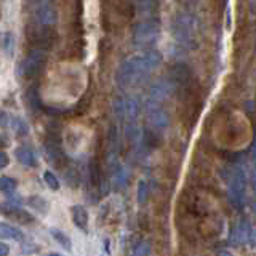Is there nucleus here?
Segmentation results:
<instances>
[{
    "instance_id": "obj_1",
    "label": "nucleus",
    "mask_w": 256,
    "mask_h": 256,
    "mask_svg": "<svg viewBox=\"0 0 256 256\" xmlns=\"http://www.w3.org/2000/svg\"><path fill=\"white\" fill-rule=\"evenodd\" d=\"M160 62H162V58L157 52H148L125 60L117 70L118 86L128 90V88L142 85L150 77L152 72L158 68Z\"/></svg>"
},
{
    "instance_id": "obj_2",
    "label": "nucleus",
    "mask_w": 256,
    "mask_h": 256,
    "mask_svg": "<svg viewBox=\"0 0 256 256\" xmlns=\"http://www.w3.org/2000/svg\"><path fill=\"white\" fill-rule=\"evenodd\" d=\"M173 36L178 40V44L186 48H196L197 45V28L196 20L189 14H180L173 24Z\"/></svg>"
},
{
    "instance_id": "obj_3",
    "label": "nucleus",
    "mask_w": 256,
    "mask_h": 256,
    "mask_svg": "<svg viewBox=\"0 0 256 256\" xmlns=\"http://www.w3.org/2000/svg\"><path fill=\"white\" fill-rule=\"evenodd\" d=\"M158 24L154 21H142L136 24L133 30V42L140 48H149L152 46L158 38Z\"/></svg>"
},
{
    "instance_id": "obj_4",
    "label": "nucleus",
    "mask_w": 256,
    "mask_h": 256,
    "mask_svg": "<svg viewBox=\"0 0 256 256\" xmlns=\"http://www.w3.org/2000/svg\"><path fill=\"white\" fill-rule=\"evenodd\" d=\"M146 117H148V122H149L150 128L156 133H164L168 130V126H170L168 114L156 100H149L146 102Z\"/></svg>"
},
{
    "instance_id": "obj_5",
    "label": "nucleus",
    "mask_w": 256,
    "mask_h": 256,
    "mask_svg": "<svg viewBox=\"0 0 256 256\" xmlns=\"http://www.w3.org/2000/svg\"><path fill=\"white\" fill-rule=\"evenodd\" d=\"M245 188H246V180H245L244 172L240 170V168L232 170L230 178H229V184H228V196H229L230 204L237 208H242V205H244Z\"/></svg>"
},
{
    "instance_id": "obj_6",
    "label": "nucleus",
    "mask_w": 256,
    "mask_h": 256,
    "mask_svg": "<svg viewBox=\"0 0 256 256\" xmlns=\"http://www.w3.org/2000/svg\"><path fill=\"white\" fill-rule=\"evenodd\" d=\"M46 62V53L44 50H34L21 64L22 78H36Z\"/></svg>"
},
{
    "instance_id": "obj_7",
    "label": "nucleus",
    "mask_w": 256,
    "mask_h": 256,
    "mask_svg": "<svg viewBox=\"0 0 256 256\" xmlns=\"http://www.w3.org/2000/svg\"><path fill=\"white\" fill-rule=\"evenodd\" d=\"M34 14L40 24H54L56 22V10L48 0H38L34 8Z\"/></svg>"
},
{
    "instance_id": "obj_8",
    "label": "nucleus",
    "mask_w": 256,
    "mask_h": 256,
    "mask_svg": "<svg viewBox=\"0 0 256 256\" xmlns=\"http://www.w3.org/2000/svg\"><path fill=\"white\" fill-rule=\"evenodd\" d=\"M0 212H2L5 216H8V218H13L14 221H18V222H32V216L26 210H22L21 206L0 205Z\"/></svg>"
},
{
    "instance_id": "obj_9",
    "label": "nucleus",
    "mask_w": 256,
    "mask_h": 256,
    "mask_svg": "<svg viewBox=\"0 0 256 256\" xmlns=\"http://www.w3.org/2000/svg\"><path fill=\"white\" fill-rule=\"evenodd\" d=\"M172 90H173V85L170 82H164V80H160V82L154 84L150 88V100H156V101H164L165 98L172 94Z\"/></svg>"
},
{
    "instance_id": "obj_10",
    "label": "nucleus",
    "mask_w": 256,
    "mask_h": 256,
    "mask_svg": "<svg viewBox=\"0 0 256 256\" xmlns=\"http://www.w3.org/2000/svg\"><path fill=\"white\" fill-rule=\"evenodd\" d=\"M70 216H72V221H74V224L78 229H82L84 232H88V220L90 218H88V212L84 206L74 205L70 208Z\"/></svg>"
},
{
    "instance_id": "obj_11",
    "label": "nucleus",
    "mask_w": 256,
    "mask_h": 256,
    "mask_svg": "<svg viewBox=\"0 0 256 256\" xmlns=\"http://www.w3.org/2000/svg\"><path fill=\"white\" fill-rule=\"evenodd\" d=\"M0 238H6V240H14V242H22L24 234L18 229L12 226L8 222H0Z\"/></svg>"
},
{
    "instance_id": "obj_12",
    "label": "nucleus",
    "mask_w": 256,
    "mask_h": 256,
    "mask_svg": "<svg viewBox=\"0 0 256 256\" xmlns=\"http://www.w3.org/2000/svg\"><path fill=\"white\" fill-rule=\"evenodd\" d=\"M14 156H16V160L24 166H37L36 154L28 148H16Z\"/></svg>"
},
{
    "instance_id": "obj_13",
    "label": "nucleus",
    "mask_w": 256,
    "mask_h": 256,
    "mask_svg": "<svg viewBox=\"0 0 256 256\" xmlns=\"http://www.w3.org/2000/svg\"><path fill=\"white\" fill-rule=\"evenodd\" d=\"M0 50H2L8 58H12L14 52V36L12 32L4 30L0 32Z\"/></svg>"
},
{
    "instance_id": "obj_14",
    "label": "nucleus",
    "mask_w": 256,
    "mask_h": 256,
    "mask_svg": "<svg viewBox=\"0 0 256 256\" xmlns=\"http://www.w3.org/2000/svg\"><path fill=\"white\" fill-rule=\"evenodd\" d=\"M26 204L34 208L36 212H38L40 214H46L48 213V206H50L42 196H32V197L26 198Z\"/></svg>"
},
{
    "instance_id": "obj_15",
    "label": "nucleus",
    "mask_w": 256,
    "mask_h": 256,
    "mask_svg": "<svg viewBox=\"0 0 256 256\" xmlns=\"http://www.w3.org/2000/svg\"><path fill=\"white\" fill-rule=\"evenodd\" d=\"M50 234L53 236V238L58 242L62 248H66V250H70L72 248V242H70V238L68 237V234H64L62 230H60V229H50Z\"/></svg>"
},
{
    "instance_id": "obj_16",
    "label": "nucleus",
    "mask_w": 256,
    "mask_h": 256,
    "mask_svg": "<svg viewBox=\"0 0 256 256\" xmlns=\"http://www.w3.org/2000/svg\"><path fill=\"white\" fill-rule=\"evenodd\" d=\"M10 125L13 126V130L16 132V134H18V136H26L29 133L26 122H24V120H21L20 117H13L10 120Z\"/></svg>"
},
{
    "instance_id": "obj_17",
    "label": "nucleus",
    "mask_w": 256,
    "mask_h": 256,
    "mask_svg": "<svg viewBox=\"0 0 256 256\" xmlns=\"http://www.w3.org/2000/svg\"><path fill=\"white\" fill-rule=\"evenodd\" d=\"M16 189V181L10 176H2L0 178V190L4 192V194H12V192Z\"/></svg>"
},
{
    "instance_id": "obj_18",
    "label": "nucleus",
    "mask_w": 256,
    "mask_h": 256,
    "mask_svg": "<svg viewBox=\"0 0 256 256\" xmlns=\"http://www.w3.org/2000/svg\"><path fill=\"white\" fill-rule=\"evenodd\" d=\"M44 180H45V184L50 189H53V190L60 189V181H58V178H56V176L52 172H45L44 173Z\"/></svg>"
},
{
    "instance_id": "obj_19",
    "label": "nucleus",
    "mask_w": 256,
    "mask_h": 256,
    "mask_svg": "<svg viewBox=\"0 0 256 256\" xmlns=\"http://www.w3.org/2000/svg\"><path fill=\"white\" fill-rule=\"evenodd\" d=\"M116 182H117V186L118 188H124L125 184H126V180H128V173H126V170L124 166H120L118 170L116 172Z\"/></svg>"
},
{
    "instance_id": "obj_20",
    "label": "nucleus",
    "mask_w": 256,
    "mask_h": 256,
    "mask_svg": "<svg viewBox=\"0 0 256 256\" xmlns=\"http://www.w3.org/2000/svg\"><path fill=\"white\" fill-rule=\"evenodd\" d=\"M146 198H148V186L144 181H140V184H138V202L144 204L146 202Z\"/></svg>"
},
{
    "instance_id": "obj_21",
    "label": "nucleus",
    "mask_w": 256,
    "mask_h": 256,
    "mask_svg": "<svg viewBox=\"0 0 256 256\" xmlns=\"http://www.w3.org/2000/svg\"><path fill=\"white\" fill-rule=\"evenodd\" d=\"M10 120H12V117L8 116L4 109H0V128H5L10 125Z\"/></svg>"
},
{
    "instance_id": "obj_22",
    "label": "nucleus",
    "mask_w": 256,
    "mask_h": 256,
    "mask_svg": "<svg viewBox=\"0 0 256 256\" xmlns=\"http://www.w3.org/2000/svg\"><path fill=\"white\" fill-rule=\"evenodd\" d=\"M8 164H10V158H8V156L5 154V152H0V170L5 166H8Z\"/></svg>"
},
{
    "instance_id": "obj_23",
    "label": "nucleus",
    "mask_w": 256,
    "mask_h": 256,
    "mask_svg": "<svg viewBox=\"0 0 256 256\" xmlns=\"http://www.w3.org/2000/svg\"><path fill=\"white\" fill-rule=\"evenodd\" d=\"M150 250H149V245L148 244H141L138 248H136V250H134V254H144V253H149Z\"/></svg>"
},
{
    "instance_id": "obj_24",
    "label": "nucleus",
    "mask_w": 256,
    "mask_h": 256,
    "mask_svg": "<svg viewBox=\"0 0 256 256\" xmlns=\"http://www.w3.org/2000/svg\"><path fill=\"white\" fill-rule=\"evenodd\" d=\"M8 253H10V248H8L6 244L0 242V256H6Z\"/></svg>"
},
{
    "instance_id": "obj_25",
    "label": "nucleus",
    "mask_w": 256,
    "mask_h": 256,
    "mask_svg": "<svg viewBox=\"0 0 256 256\" xmlns=\"http://www.w3.org/2000/svg\"><path fill=\"white\" fill-rule=\"evenodd\" d=\"M6 141H8V138H6L5 134H2V144H4V146H6V144H8Z\"/></svg>"
},
{
    "instance_id": "obj_26",
    "label": "nucleus",
    "mask_w": 256,
    "mask_h": 256,
    "mask_svg": "<svg viewBox=\"0 0 256 256\" xmlns=\"http://www.w3.org/2000/svg\"><path fill=\"white\" fill-rule=\"evenodd\" d=\"M253 210H254V213H256V204H254V206H253Z\"/></svg>"
}]
</instances>
